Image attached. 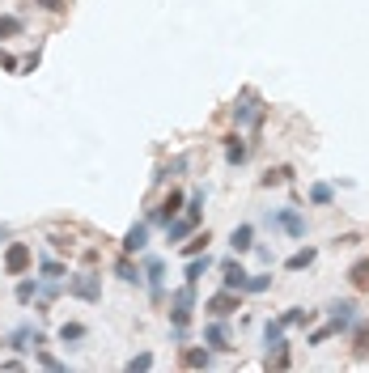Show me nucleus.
<instances>
[{
	"label": "nucleus",
	"instance_id": "34",
	"mask_svg": "<svg viewBox=\"0 0 369 373\" xmlns=\"http://www.w3.org/2000/svg\"><path fill=\"white\" fill-rule=\"evenodd\" d=\"M331 335H335V327H331V322H327V327H318V331H314V335H310L306 343H310V348H323V343H327Z\"/></svg>",
	"mask_w": 369,
	"mask_h": 373
},
{
	"label": "nucleus",
	"instance_id": "14",
	"mask_svg": "<svg viewBox=\"0 0 369 373\" xmlns=\"http://www.w3.org/2000/svg\"><path fill=\"white\" fill-rule=\"evenodd\" d=\"M246 276H251V271H246L238 259H225V263H221V284H225V289H238V293H242Z\"/></svg>",
	"mask_w": 369,
	"mask_h": 373
},
{
	"label": "nucleus",
	"instance_id": "13",
	"mask_svg": "<svg viewBox=\"0 0 369 373\" xmlns=\"http://www.w3.org/2000/svg\"><path fill=\"white\" fill-rule=\"evenodd\" d=\"M187 369H208L212 365V348L208 343H183V357H179Z\"/></svg>",
	"mask_w": 369,
	"mask_h": 373
},
{
	"label": "nucleus",
	"instance_id": "16",
	"mask_svg": "<svg viewBox=\"0 0 369 373\" xmlns=\"http://www.w3.org/2000/svg\"><path fill=\"white\" fill-rule=\"evenodd\" d=\"M195 225H200V221H191V216H183V221H179V216H175V221L166 225V242H175V246H179V242H187Z\"/></svg>",
	"mask_w": 369,
	"mask_h": 373
},
{
	"label": "nucleus",
	"instance_id": "11",
	"mask_svg": "<svg viewBox=\"0 0 369 373\" xmlns=\"http://www.w3.org/2000/svg\"><path fill=\"white\" fill-rule=\"evenodd\" d=\"M43 343H47V335H43L38 327H17V331L9 335V348H13V352H30V348L38 352Z\"/></svg>",
	"mask_w": 369,
	"mask_h": 373
},
{
	"label": "nucleus",
	"instance_id": "38",
	"mask_svg": "<svg viewBox=\"0 0 369 373\" xmlns=\"http://www.w3.org/2000/svg\"><path fill=\"white\" fill-rule=\"evenodd\" d=\"M0 68H5V72H21V60L9 56V52H0Z\"/></svg>",
	"mask_w": 369,
	"mask_h": 373
},
{
	"label": "nucleus",
	"instance_id": "19",
	"mask_svg": "<svg viewBox=\"0 0 369 373\" xmlns=\"http://www.w3.org/2000/svg\"><path fill=\"white\" fill-rule=\"evenodd\" d=\"M302 322H314V310H306V306H289L284 314H280V327L289 331V327H302Z\"/></svg>",
	"mask_w": 369,
	"mask_h": 373
},
{
	"label": "nucleus",
	"instance_id": "10",
	"mask_svg": "<svg viewBox=\"0 0 369 373\" xmlns=\"http://www.w3.org/2000/svg\"><path fill=\"white\" fill-rule=\"evenodd\" d=\"M204 343L212 348V352H230V348H234V339H230V322H225V318L208 322V327H204Z\"/></svg>",
	"mask_w": 369,
	"mask_h": 373
},
{
	"label": "nucleus",
	"instance_id": "31",
	"mask_svg": "<svg viewBox=\"0 0 369 373\" xmlns=\"http://www.w3.org/2000/svg\"><path fill=\"white\" fill-rule=\"evenodd\" d=\"M331 200H335V191H331L327 183H314V187H310V204H318V208H327Z\"/></svg>",
	"mask_w": 369,
	"mask_h": 373
},
{
	"label": "nucleus",
	"instance_id": "4",
	"mask_svg": "<svg viewBox=\"0 0 369 373\" xmlns=\"http://www.w3.org/2000/svg\"><path fill=\"white\" fill-rule=\"evenodd\" d=\"M191 310H195V284H183V289L170 293V322H175V327H187Z\"/></svg>",
	"mask_w": 369,
	"mask_h": 373
},
{
	"label": "nucleus",
	"instance_id": "18",
	"mask_svg": "<svg viewBox=\"0 0 369 373\" xmlns=\"http://www.w3.org/2000/svg\"><path fill=\"white\" fill-rule=\"evenodd\" d=\"M230 246L238 255H246L255 246V225H234V234H230Z\"/></svg>",
	"mask_w": 369,
	"mask_h": 373
},
{
	"label": "nucleus",
	"instance_id": "36",
	"mask_svg": "<svg viewBox=\"0 0 369 373\" xmlns=\"http://www.w3.org/2000/svg\"><path fill=\"white\" fill-rule=\"evenodd\" d=\"M34 361H38L43 369H64V361H56L52 352H43V348H38V352H34Z\"/></svg>",
	"mask_w": 369,
	"mask_h": 373
},
{
	"label": "nucleus",
	"instance_id": "32",
	"mask_svg": "<svg viewBox=\"0 0 369 373\" xmlns=\"http://www.w3.org/2000/svg\"><path fill=\"white\" fill-rule=\"evenodd\" d=\"M60 339H64V343H81V339H85V327H81V322H64Z\"/></svg>",
	"mask_w": 369,
	"mask_h": 373
},
{
	"label": "nucleus",
	"instance_id": "30",
	"mask_svg": "<svg viewBox=\"0 0 369 373\" xmlns=\"http://www.w3.org/2000/svg\"><path fill=\"white\" fill-rule=\"evenodd\" d=\"M348 280H353L357 289H369V259H357V263L348 267Z\"/></svg>",
	"mask_w": 369,
	"mask_h": 373
},
{
	"label": "nucleus",
	"instance_id": "3",
	"mask_svg": "<svg viewBox=\"0 0 369 373\" xmlns=\"http://www.w3.org/2000/svg\"><path fill=\"white\" fill-rule=\"evenodd\" d=\"M327 314H331L335 335H348V331L357 327V318H361V306L353 302V297H344V302H331V306H327Z\"/></svg>",
	"mask_w": 369,
	"mask_h": 373
},
{
	"label": "nucleus",
	"instance_id": "8",
	"mask_svg": "<svg viewBox=\"0 0 369 373\" xmlns=\"http://www.w3.org/2000/svg\"><path fill=\"white\" fill-rule=\"evenodd\" d=\"M204 310L212 318H230L234 310H242V297H238V289H221V293H212L208 302H204Z\"/></svg>",
	"mask_w": 369,
	"mask_h": 373
},
{
	"label": "nucleus",
	"instance_id": "24",
	"mask_svg": "<svg viewBox=\"0 0 369 373\" xmlns=\"http://www.w3.org/2000/svg\"><path fill=\"white\" fill-rule=\"evenodd\" d=\"M208 242H212V234L204 229V234H191V242H183V255L191 259V255H204L208 251Z\"/></svg>",
	"mask_w": 369,
	"mask_h": 373
},
{
	"label": "nucleus",
	"instance_id": "40",
	"mask_svg": "<svg viewBox=\"0 0 369 373\" xmlns=\"http://www.w3.org/2000/svg\"><path fill=\"white\" fill-rule=\"evenodd\" d=\"M52 246H56V251H72V242H68V238H60V234H52Z\"/></svg>",
	"mask_w": 369,
	"mask_h": 373
},
{
	"label": "nucleus",
	"instance_id": "29",
	"mask_svg": "<svg viewBox=\"0 0 369 373\" xmlns=\"http://www.w3.org/2000/svg\"><path fill=\"white\" fill-rule=\"evenodd\" d=\"M38 271H43V280H60V276H68V267H64L60 259H38Z\"/></svg>",
	"mask_w": 369,
	"mask_h": 373
},
{
	"label": "nucleus",
	"instance_id": "37",
	"mask_svg": "<svg viewBox=\"0 0 369 373\" xmlns=\"http://www.w3.org/2000/svg\"><path fill=\"white\" fill-rule=\"evenodd\" d=\"M38 9H47V13H68V0H38Z\"/></svg>",
	"mask_w": 369,
	"mask_h": 373
},
{
	"label": "nucleus",
	"instance_id": "21",
	"mask_svg": "<svg viewBox=\"0 0 369 373\" xmlns=\"http://www.w3.org/2000/svg\"><path fill=\"white\" fill-rule=\"evenodd\" d=\"M17 34H26V21L13 13H0V38H17Z\"/></svg>",
	"mask_w": 369,
	"mask_h": 373
},
{
	"label": "nucleus",
	"instance_id": "7",
	"mask_svg": "<svg viewBox=\"0 0 369 373\" xmlns=\"http://www.w3.org/2000/svg\"><path fill=\"white\" fill-rule=\"evenodd\" d=\"M263 115H267V111L259 106V98H255L251 89H242V93H238V106H234V119H238V123H246V128H259Z\"/></svg>",
	"mask_w": 369,
	"mask_h": 373
},
{
	"label": "nucleus",
	"instance_id": "26",
	"mask_svg": "<svg viewBox=\"0 0 369 373\" xmlns=\"http://www.w3.org/2000/svg\"><path fill=\"white\" fill-rule=\"evenodd\" d=\"M267 289H272V276H267V271H251L246 284H242V293H267Z\"/></svg>",
	"mask_w": 369,
	"mask_h": 373
},
{
	"label": "nucleus",
	"instance_id": "33",
	"mask_svg": "<svg viewBox=\"0 0 369 373\" xmlns=\"http://www.w3.org/2000/svg\"><path fill=\"white\" fill-rule=\"evenodd\" d=\"M144 369H153V352H136L128 361V373H144Z\"/></svg>",
	"mask_w": 369,
	"mask_h": 373
},
{
	"label": "nucleus",
	"instance_id": "17",
	"mask_svg": "<svg viewBox=\"0 0 369 373\" xmlns=\"http://www.w3.org/2000/svg\"><path fill=\"white\" fill-rule=\"evenodd\" d=\"M115 276H119L123 284H144V267H136L128 255H123V259L115 263Z\"/></svg>",
	"mask_w": 369,
	"mask_h": 373
},
{
	"label": "nucleus",
	"instance_id": "39",
	"mask_svg": "<svg viewBox=\"0 0 369 373\" xmlns=\"http://www.w3.org/2000/svg\"><path fill=\"white\" fill-rule=\"evenodd\" d=\"M251 251L259 255V263H263V267H272V246H251Z\"/></svg>",
	"mask_w": 369,
	"mask_h": 373
},
{
	"label": "nucleus",
	"instance_id": "27",
	"mask_svg": "<svg viewBox=\"0 0 369 373\" xmlns=\"http://www.w3.org/2000/svg\"><path fill=\"white\" fill-rule=\"evenodd\" d=\"M225 161H230V166H242V161H246V144H242L238 136H225Z\"/></svg>",
	"mask_w": 369,
	"mask_h": 373
},
{
	"label": "nucleus",
	"instance_id": "1",
	"mask_svg": "<svg viewBox=\"0 0 369 373\" xmlns=\"http://www.w3.org/2000/svg\"><path fill=\"white\" fill-rule=\"evenodd\" d=\"M267 229H276V234H289V238H306V212L298 204H289V208H276V212H267Z\"/></svg>",
	"mask_w": 369,
	"mask_h": 373
},
{
	"label": "nucleus",
	"instance_id": "20",
	"mask_svg": "<svg viewBox=\"0 0 369 373\" xmlns=\"http://www.w3.org/2000/svg\"><path fill=\"white\" fill-rule=\"evenodd\" d=\"M314 259H318V251H314V246H306V251H298V255L284 259V271H306V267H314Z\"/></svg>",
	"mask_w": 369,
	"mask_h": 373
},
{
	"label": "nucleus",
	"instance_id": "9",
	"mask_svg": "<svg viewBox=\"0 0 369 373\" xmlns=\"http://www.w3.org/2000/svg\"><path fill=\"white\" fill-rule=\"evenodd\" d=\"M144 284H149V297H153V302H161V297H166V263H161L157 255L144 259Z\"/></svg>",
	"mask_w": 369,
	"mask_h": 373
},
{
	"label": "nucleus",
	"instance_id": "12",
	"mask_svg": "<svg viewBox=\"0 0 369 373\" xmlns=\"http://www.w3.org/2000/svg\"><path fill=\"white\" fill-rule=\"evenodd\" d=\"M140 251H149V221H140L123 234V255H140Z\"/></svg>",
	"mask_w": 369,
	"mask_h": 373
},
{
	"label": "nucleus",
	"instance_id": "5",
	"mask_svg": "<svg viewBox=\"0 0 369 373\" xmlns=\"http://www.w3.org/2000/svg\"><path fill=\"white\" fill-rule=\"evenodd\" d=\"M68 293L72 297H81V302H102V276H98V271H81V276H72L68 280Z\"/></svg>",
	"mask_w": 369,
	"mask_h": 373
},
{
	"label": "nucleus",
	"instance_id": "2",
	"mask_svg": "<svg viewBox=\"0 0 369 373\" xmlns=\"http://www.w3.org/2000/svg\"><path fill=\"white\" fill-rule=\"evenodd\" d=\"M34 267V246L30 242H9L5 246V271L9 276H26Z\"/></svg>",
	"mask_w": 369,
	"mask_h": 373
},
{
	"label": "nucleus",
	"instance_id": "25",
	"mask_svg": "<svg viewBox=\"0 0 369 373\" xmlns=\"http://www.w3.org/2000/svg\"><path fill=\"white\" fill-rule=\"evenodd\" d=\"M34 297H38V280H34V276H21V280H17V302L30 306Z\"/></svg>",
	"mask_w": 369,
	"mask_h": 373
},
{
	"label": "nucleus",
	"instance_id": "15",
	"mask_svg": "<svg viewBox=\"0 0 369 373\" xmlns=\"http://www.w3.org/2000/svg\"><path fill=\"white\" fill-rule=\"evenodd\" d=\"M208 267H212V255H208V251H204V255H191L187 267H183V280H187V284H200Z\"/></svg>",
	"mask_w": 369,
	"mask_h": 373
},
{
	"label": "nucleus",
	"instance_id": "22",
	"mask_svg": "<svg viewBox=\"0 0 369 373\" xmlns=\"http://www.w3.org/2000/svg\"><path fill=\"white\" fill-rule=\"evenodd\" d=\"M263 343H267V348H280V343H284V327H280V318H267V322H263Z\"/></svg>",
	"mask_w": 369,
	"mask_h": 373
},
{
	"label": "nucleus",
	"instance_id": "35",
	"mask_svg": "<svg viewBox=\"0 0 369 373\" xmlns=\"http://www.w3.org/2000/svg\"><path fill=\"white\" fill-rule=\"evenodd\" d=\"M200 208H204V191H191V200H187V216H191V221H200Z\"/></svg>",
	"mask_w": 369,
	"mask_h": 373
},
{
	"label": "nucleus",
	"instance_id": "28",
	"mask_svg": "<svg viewBox=\"0 0 369 373\" xmlns=\"http://www.w3.org/2000/svg\"><path fill=\"white\" fill-rule=\"evenodd\" d=\"M293 179V170L289 166H276V170H267L263 179H259V187H280V183H289Z\"/></svg>",
	"mask_w": 369,
	"mask_h": 373
},
{
	"label": "nucleus",
	"instance_id": "23",
	"mask_svg": "<svg viewBox=\"0 0 369 373\" xmlns=\"http://www.w3.org/2000/svg\"><path fill=\"white\" fill-rule=\"evenodd\" d=\"M353 331H357V348H353V357H357V361H365V357H369V322H361V318H357V327H353Z\"/></svg>",
	"mask_w": 369,
	"mask_h": 373
},
{
	"label": "nucleus",
	"instance_id": "6",
	"mask_svg": "<svg viewBox=\"0 0 369 373\" xmlns=\"http://www.w3.org/2000/svg\"><path fill=\"white\" fill-rule=\"evenodd\" d=\"M183 204H187V195H183V191H170L166 200H161V204H157L149 216H144V221H149V225H161V229H166L170 221H175V216L183 212Z\"/></svg>",
	"mask_w": 369,
	"mask_h": 373
}]
</instances>
